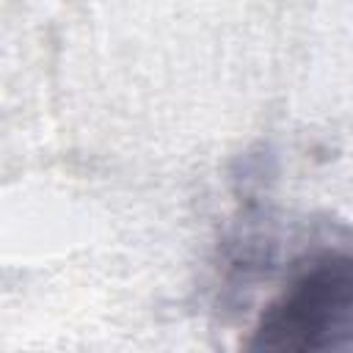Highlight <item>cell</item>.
Masks as SVG:
<instances>
[{
	"label": "cell",
	"instance_id": "6da1fadb",
	"mask_svg": "<svg viewBox=\"0 0 353 353\" xmlns=\"http://www.w3.org/2000/svg\"><path fill=\"white\" fill-rule=\"evenodd\" d=\"M353 345V240L328 243L295 262L281 292L259 312L245 347L317 353Z\"/></svg>",
	"mask_w": 353,
	"mask_h": 353
}]
</instances>
